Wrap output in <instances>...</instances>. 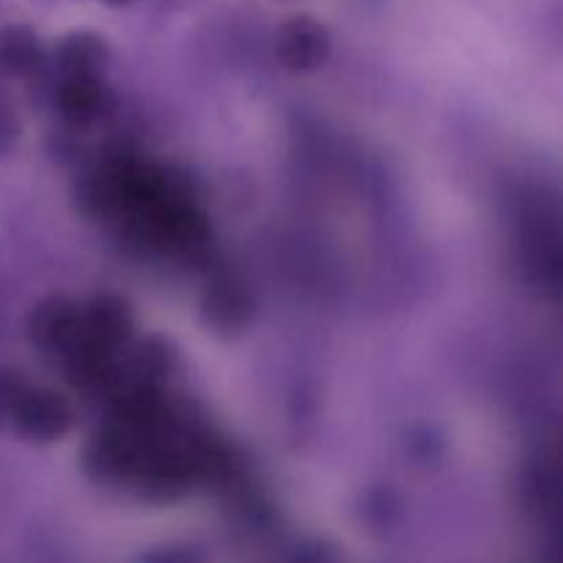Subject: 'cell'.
<instances>
[{"label":"cell","instance_id":"obj_1","mask_svg":"<svg viewBox=\"0 0 563 563\" xmlns=\"http://www.w3.org/2000/svg\"><path fill=\"white\" fill-rule=\"evenodd\" d=\"M71 423H75V410H71L69 399L58 390L31 383L11 410L5 432L25 443L47 445L64 438Z\"/></svg>","mask_w":563,"mask_h":563},{"label":"cell","instance_id":"obj_2","mask_svg":"<svg viewBox=\"0 0 563 563\" xmlns=\"http://www.w3.org/2000/svg\"><path fill=\"white\" fill-rule=\"evenodd\" d=\"M132 333H135V317L126 297L102 291L80 306V335L75 346L119 357L132 344Z\"/></svg>","mask_w":563,"mask_h":563},{"label":"cell","instance_id":"obj_3","mask_svg":"<svg viewBox=\"0 0 563 563\" xmlns=\"http://www.w3.org/2000/svg\"><path fill=\"white\" fill-rule=\"evenodd\" d=\"M330 53H333V38H330L328 25H322L313 16H291L278 27L275 55H278L280 66H286L295 75L317 71L319 66L328 64Z\"/></svg>","mask_w":563,"mask_h":563},{"label":"cell","instance_id":"obj_4","mask_svg":"<svg viewBox=\"0 0 563 563\" xmlns=\"http://www.w3.org/2000/svg\"><path fill=\"white\" fill-rule=\"evenodd\" d=\"M25 333L38 352L64 357L80 335V306L69 297H47L27 313Z\"/></svg>","mask_w":563,"mask_h":563},{"label":"cell","instance_id":"obj_5","mask_svg":"<svg viewBox=\"0 0 563 563\" xmlns=\"http://www.w3.org/2000/svg\"><path fill=\"white\" fill-rule=\"evenodd\" d=\"M203 322L220 335H240L242 330L251 328L253 317H256V300L247 291L245 284L229 278V275H218L209 280L203 289L201 300Z\"/></svg>","mask_w":563,"mask_h":563},{"label":"cell","instance_id":"obj_6","mask_svg":"<svg viewBox=\"0 0 563 563\" xmlns=\"http://www.w3.org/2000/svg\"><path fill=\"white\" fill-rule=\"evenodd\" d=\"M110 104H113V97L102 77H69V80H60L55 91V108L60 119L75 126L99 121L108 113Z\"/></svg>","mask_w":563,"mask_h":563},{"label":"cell","instance_id":"obj_7","mask_svg":"<svg viewBox=\"0 0 563 563\" xmlns=\"http://www.w3.org/2000/svg\"><path fill=\"white\" fill-rule=\"evenodd\" d=\"M53 60L60 80L102 77L110 64V44L93 31H71L58 42Z\"/></svg>","mask_w":563,"mask_h":563},{"label":"cell","instance_id":"obj_8","mask_svg":"<svg viewBox=\"0 0 563 563\" xmlns=\"http://www.w3.org/2000/svg\"><path fill=\"white\" fill-rule=\"evenodd\" d=\"M47 64V53L38 33L27 25L0 27V75L25 80L36 77Z\"/></svg>","mask_w":563,"mask_h":563},{"label":"cell","instance_id":"obj_9","mask_svg":"<svg viewBox=\"0 0 563 563\" xmlns=\"http://www.w3.org/2000/svg\"><path fill=\"white\" fill-rule=\"evenodd\" d=\"M27 385H31V379L20 368H0V432H5L11 410L27 390Z\"/></svg>","mask_w":563,"mask_h":563},{"label":"cell","instance_id":"obj_10","mask_svg":"<svg viewBox=\"0 0 563 563\" xmlns=\"http://www.w3.org/2000/svg\"><path fill=\"white\" fill-rule=\"evenodd\" d=\"M104 5H115V9H119V5H130L132 0H102Z\"/></svg>","mask_w":563,"mask_h":563}]
</instances>
